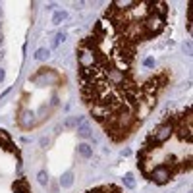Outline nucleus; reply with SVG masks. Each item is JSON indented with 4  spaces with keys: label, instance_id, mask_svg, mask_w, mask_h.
Returning a JSON list of instances; mask_svg holds the SVG:
<instances>
[{
    "label": "nucleus",
    "instance_id": "obj_11",
    "mask_svg": "<svg viewBox=\"0 0 193 193\" xmlns=\"http://www.w3.org/2000/svg\"><path fill=\"white\" fill-rule=\"evenodd\" d=\"M46 143H48V139H46V137H41V145H43V147H46Z\"/></svg>",
    "mask_w": 193,
    "mask_h": 193
},
{
    "label": "nucleus",
    "instance_id": "obj_2",
    "mask_svg": "<svg viewBox=\"0 0 193 193\" xmlns=\"http://www.w3.org/2000/svg\"><path fill=\"white\" fill-rule=\"evenodd\" d=\"M77 133H79V137H83V139L91 137V126H89L87 122L79 124V126H77Z\"/></svg>",
    "mask_w": 193,
    "mask_h": 193
},
{
    "label": "nucleus",
    "instance_id": "obj_9",
    "mask_svg": "<svg viewBox=\"0 0 193 193\" xmlns=\"http://www.w3.org/2000/svg\"><path fill=\"white\" fill-rule=\"evenodd\" d=\"M64 39H66V35H64V33H58V35H56V39H54V43H52V46H58V45H60V41H64Z\"/></svg>",
    "mask_w": 193,
    "mask_h": 193
},
{
    "label": "nucleus",
    "instance_id": "obj_12",
    "mask_svg": "<svg viewBox=\"0 0 193 193\" xmlns=\"http://www.w3.org/2000/svg\"><path fill=\"white\" fill-rule=\"evenodd\" d=\"M183 50H186V52H191V45H189V43H187V45H183Z\"/></svg>",
    "mask_w": 193,
    "mask_h": 193
},
{
    "label": "nucleus",
    "instance_id": "obj_6",
    "mask_svg": "<svg viewBox=\"0 0 193 193\" xmlns=\"http://www.w3.org/2000/svg\"><path fill=\"white\" fill-rule=\"evenodd\" d=\"M124 183H126L128 187H131V189H133V187H135V178H133V174H126V176H124Z\"/></svg>",
    "mask_w": 193,
    "mask_h": 193
},
{
    "label": "nucleus",
    "instance_id": "obj_7",
    "mask_svg": "<svg viewBox=\"0 0 193 193\" xmlns=\"http://www.w3.org/2000/svg\"><path fill=\"white\" fill-rule=\"evenodd\" d=\"M37 178H39V183H41V186H46V183H48V176H46L45 170H41V172L37 174Z\"/></svg>",
    "mask_w": 193,
    "mask_h": 193
},
{
    "label": "nucleus",
    "instance_id": "obj_4",
    "mask_svg": "<svg viewBox=\"0 0 193 193\" xmlns=\"http://www.w3.org/2000/svg\"><path fill=\"white\" fill-rule=\"evenodd\" d=\"M66 18H68V12H56L52 16V23H54V25H60Z\"/></svg>",
    "mask_w": 193,
    "mask_h": 193
},
{
    "label": "nucleus",
    "instance_id": "obj_8",
    "mask_svg": "<svg viewBox=\"0 0 193 193\" xmlns=\"http://www.w3.org/2000/svg\"><path fill=\"white\" fill-rule=\"evenodd\" d=\"M16 191H21V193H29V189H27V183L23 180L21 181H18V183H16Z\"/></svg>",
    "mask_w": 193,
    "mask_h": 193
},
{
    "label": "nucleus",
    "instance_id": "obj_3",
    "mask_svg": "<svg viewBox=\"0 0 193 193\" xmlns=\"http://www.w3.org/2000/svg\"><path fill=\"white\" fill-rule=\"evenodd\" d=\"M71 183H73V174L71 172H66L62 178H60V186L62 187H70Z\"/></svg>",
    "mask_w": 193,
    "mask_h": 193
},
{
    "label": "nucleus",
    "instance_id": "obj_1",
    "mask_svg": "<svg viewBox=\"0 0 193 193\" xmlns=\"http://www.w3.org/2000/svg\"><path fill=\"white\" fill-rule=\"evenodd\" d=\"M77 153L81 154L83 158H91L93 156V147L87 145V143H81V145H77Z\"/></svg>",
    "mask_w": 193,
    "mask_h": 193
},
{
    "label": "nucleus",
    "instance_id": "obj_5",
    "mask_svg": "<svg viewBox=\"0 0 193 193\" xmlns=\"http://www.w3.org/2000/svg\"><path fill=\"white\" fill-rule=\"evenodd\" d=\"M48 54H50L48 48H39V50L35 52V58H37V60H45V58H48Z\"/></svg>",
    "mask_w": 193,
    "mask_h": 193
},
{
    "label": "nucleus",
    "instance_id": "obj_13",
    "mask_svg": "<svg viewBox=\"0 0 193 193\" xmlns=\"http://www.w3.org/2000/svg\"><path fill=\"white\" fill-rule=\"evenodd\" d=\"M0 81H4V70H0Z\"/></svg>",
    "mask_w": 193,
    "mask_h": 193
},
{
    "label": "nucleus",
    "instance_id": "obj_10",
    "mask_svg": "<svg viewBox=\"0 0 193 193\" xmlns=\"http://www.w3.org/2000/svg\"><path fill=\"white\" fill-rule=\"evenodd\" d=\"M143 64L147 66V68H154V58H151V56L145 58V60H143Z\"/></svg>",
    "mask_w": 193,
    "mask_h": 193
}]
</instances>
